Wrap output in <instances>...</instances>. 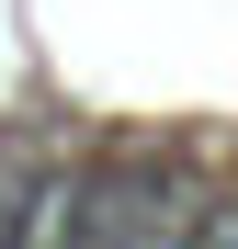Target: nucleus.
<instances>
[{
  "label": "nucleus",
  "instance_id": "2",
  "mask_svg": "<svg viewBox=\"0 0 238 249\" xmlns=\"http://www.w3.org/2000/svg\"><path fill=\"white\" fill-rule=\"evenodd\" d=\"M159 249H238V193H193Z\"/></svg>",
  "mask_w": 238,
  "mask_h": 249
},
{
  "label": "nucleus",
  "instance_id": "1",
  "mask_svg": "<svg viewBox=\"0 0 238 249\" xmlns=\"http://www.w3.org/2000/svg\"><path fill=\"white\" fill-rule=\"evenodd\" d=\"M170 181L113 159V170H46L0 193V249H159L170 238Z\"/></svg>",
  "mask_w": 238,
  "mask_h": 249
}]
</instances>
